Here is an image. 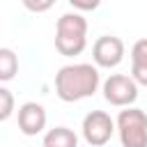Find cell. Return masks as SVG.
<instances>
[{
	"label": "cell",
	"instance_id": "7a4b0ae2",
	"mask_svg": "<svg viewBox=\"0 0 147 147\" xmlns=\"http://www.w3.org/2000/svg\"><path fill=\"white\" fill-rule=\"evenodd\" d=\"M87 46V21L78 11H67L57 18L55 25V48L60 55L74 57L80 55Z\"/></svg>",
	"mask_w": 147,
	"mask_h": 147
},
{
	"label": "cell",
	"instance_id": "30bf717a",
	"mask_svg": "<svg viewBox=\"0 0 147 147\" xmlns=\"http://www.w3.org/2000/svg\"><path fill=\"white\" fill-rule=\"evenodd\" d=\"M18 74V55L11 48H0V83L11 80Z\"/></svg>",
	"mask_w": 147,
	"mask_h": 147
},
{
	"label": "cell",
	"instance_id": "8992f818",
	"mask_svg": "<svg viewBox=\"0 0 147 147\" xmlns=\"http://www.w3.org/2000/svg\"><path fill=\"white\" fill-rule=\"evenodd\" d=\"M92 57H94V64L96 67H103V69H113L122 62L124 57V41L115 34H103L94 41L92 46Z\"/></svg>",
	"mask_w": 147,
	"mask_h": 147
},
{
	"label": "cell",
	"instance_id": "3957f363",
	"mask_svg": "<svg viewBox=\"0 0 147 147\" xmlns=\"http://www.w3.org/2000/svg\"><path fill=\"white\" fill-rule=\"evenodd\" d=\"M115 129L122 147H147V113L140 108H126L117 115Z\"/></svg>",
	"mask_w": 147,
	"mask_h": 147
},
{
	"label": "cell",
	"instance_id": "9c48e42d",
	"mask_svg": "<svg viewBox=\"0 0 147 147\" xmlns=\"http://www.w3.org/2000/svg\"><path fill=\"white\" fill-rule=\"evenodd\" d=\"M44 147H78V136L67 126H55L44 136Z\"/></svg>",
	"mask_w": 147,
	"mask_h": 147
},
{
	"label": "cell",
	"instance_id": "ba28073f",
	"mask_svg": "<svg viewBox=\"0 0 147 147\" xmlns=\"http://www.w3.org/2000/svg\"><path fill=\"white\" fill-rule=\"evenodd\" d=\"M131 78L136 85L147 87V37L138 39L131 48Z\"/></svg>",
	"mask_w": 147,
	"mask_h": 147
},
{
	"label": "cell",
	"instance_id": "52a82bcc",
	"mask_svg": "<svg viewBox=\"0 0 147 147\" xmlns=\"http://www.w3.org/2000/svg\"><path fill=\"white\" fill-rule=\"evenodd\" d=\"M18 129L25 136H37L46 129V110L37 101H25L18 108Z\"/></svg>",
	"mask_w": 147,
	"mask_h": 147
},
{
	"label": "cell",
	"instance_id": "6da1fadb",
	"mask_svg": "<svg viewBox=\"0 0 147 147\" xmlns=\"http://www.w3.org/2000/svg\"><path fill=\"white\" fill-rule=\"evenodd\" d=\"M99 85H101L99 69L87 62L67 64L55 74V94L67 103L92 96L99 90Z\"/></svg>",
	"mask_w": 147,
	"mask_h": 147
},
{
	"label": "cell",
	"instance_id": "7c38bea8",
	"mask_svg": "<svg viewBox=\"0 0 147 147\" xmlns=\"http://www.w3.org/2000/svg\"><path fill=\"white\" fill-rule=\"evenodd\" d=\"M23 5L30 9V11H46L53 7V0H44V2H34V0H23Z\"/></svg>",
	"mask_w": 147,
	"mask_h": 147
},
{
	"label": "cell",
	"instance_id": "4fadbf2b",
	"mask_svg": "<svg viewBox=\"0 0 147 147\" xmlns=\"http://www.w3.org/2000/svg\"><path fill=\"white\" fill-rule=\"evenodd\" d=\"M71 7H74V9H96V7H99V0H92V2H85V0H71Z\"/></svg>",
	"mask_w": 147,
	"mask_h": 147
},
{
	"label": "cell",
	"instance_id": "8fae6325",
	"mask_svg": "<svg viewBox=\"0 0 147 147\" xmlns=\"http://www.w3.org/2000/svg\"><path fill=\"white\" fill-rule=\"evenodd\" d=\"M11 113H14V94L5 85H0V122L9 119Z\"/></svg>",
	"mask_w": 147,
	"mask_h": 147
},
{
	"label": "cell",
	"instance_id": "5b68a950",
	"mask_svg": "<svg viewBox=\"0 0 147 147\" xmlns=\"http://www.w3.org/2000/svg\"><path fill=\"white\" fill-rule=\"evenodd\" d=\"M103 99L110 106L131 108V103L138 99V85L126 74H113V76H108L103 80Z\"/></svg>",
	"mask_w": 147,
	"mask_h": 147
},
{
	"label": "cell",
	"instance_id": "277c9868",
	"mask_svg": "<svg viewBox=\"0 0 147 147\" xmlns=\"http://www.w3.org/2000/svg\"><path fill=\"white\" fill-rule=\"evenodd\" d=\"M83 138L87 140V145L92 147H101L106 145L113 133H115V119L106 113V110H90L83 117Z\"/></svg>",
	"mask_w": 147,
	"mask_h": 147
}]
</instances>
